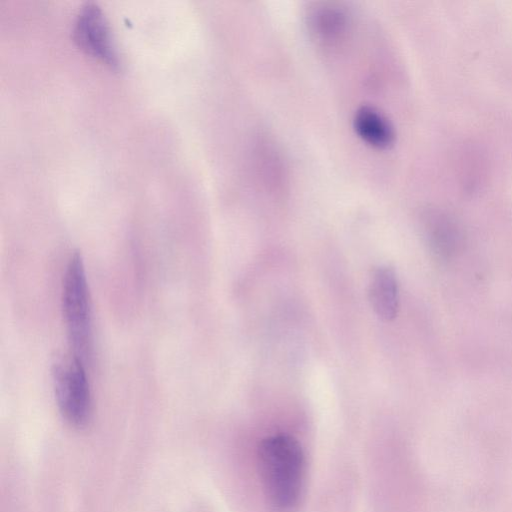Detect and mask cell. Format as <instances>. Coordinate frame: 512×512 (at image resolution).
Instances as JSON below:
<instances>
[{
    "label": "cell",
    "mask_w": 512,
    "mask_h": 512,
    "mask_svg": "<svg viewBox=\"0 0 512 512\" xmlns=\"http://www.w3.org/2000/svg\"><path fill=\"white\" fill-rule=\"evenodd\" d=\"M368 296L375 314L383 321L393 320L398 312V282L394 270L388 266L376 268L369 282Z\"/></svg>",
    "instance_id": "7"
},
{
    "label": "cell",
    "mask_w": 512,
    "mask_h": 512,
    "mask_svg": "<svg viewBox=\"0 0 512 512\" xmlns=\"http://www.w3.org/2000/svg\"><path fill=\"white\" fill-rule=\"evenodd\" d=\"M421 229L431 251L441 259L456 254L461 243V233L455 219L438 208H427L420 216Z\"/></svg>",
    "instance_id": "5"
},
{
    "label": "cell",
    "mask_w": 512,
    "mask_h": 512,
    "mask_svg": "<svg viewBox=\"0 0 512 512\" xmlns=\"http://www.w3.org/2000/svg\"><path fill=\"white\" fill-rule=\"evenodd\" d=\"M62 308L73 356L86 363L92 350L91 302L85 266L79 253L71 256L65 269Z\"/></svg>",
    "instance_id": "2"
},
{
    "label": "cell",
    "mask_w": 512,
    "mask_h": 512,
    "mask_svg": "<svg viewBox=\"0 0 512 512\" xmlns=\"http://www.w3.org/2000/svg\"><path fill=\"white\" fill-rule=\"evenodd\" d=\"M260 479L270 506L292 512L300 503L306 475V459L299 441L277 434L263 439L257 452Z\"/></svg>",
    "instance_id": "1"
},
{
    "label": "cell",
    "mask_w": 512,
    "mask_h": 512,
    "mask_svg": "<svg viewBox=\"0 0 512 512\" xmlns=\"http://www.w3.org/2000/svg\"><path fill=\"white\" fill-rule=\"evenodd\" d=\"M353 126L356 134L376 149H386L394 142L393 126L385 115L372 106H361L355 111Z\"/></svg>",
    "instance_id": "8"
},
{
    "label": "cell",
    "mask_w": 512,
    "mask_h": 512,
    "mask_svg": "<svg viewBox=\"0 0 512 512\" xmlns=\"http://www.w3.org/2000/svg\"><path fill=\"white\" fill-rule=\"evenodd\" d=\"M85 364L73 356L57 363L53 381L57 404L65 420L75 427L85 426L92 412V398Z\"/></svg>",
    "instance_id": "3"
},
{
    "label": "cell",
    "mask_w": 512,
    "mask_h": 512,
    "mask_svg": "<svg viewBox=\"0 0 512 512\" xmlns=\"http://www.w3.org/2000/svg\"><path fill=\"white\" fill-rule=\"evenodd\" d=\"M73 39L91 56L111 67L120 65V57L109 22L101 7L93 2L84 4L73 24Z\"/></svg>",
    "instance_id": "4"
},
{
    "label": "cell",
    "mask_w": 512,
    "mask_h": 512,
    "mask_svg": "<svg viewBox=\"0 0 512 512\" xmlns=\"http://www.w3.org/2000/svg\"><path fill=\"white\" fill-rule=\"evenodd\" d=\"M307 24L318 41L326 45H334L345 36L349 15L338 3L317 2L308 9Z\"/></svg>",
    "instance_id": "6"
}]
</instances>
